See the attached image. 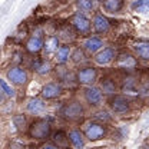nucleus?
<instances>
[{
    "instance_id": "1",
    "label": "nucleus",
    "mask_w": 149,
    "mask_h": 149,
    "mask_svg": "<svg viewBox=\"0 0 149 149\" xmlns=\"http://www.w3.org/2000/svg\"><path fill=\"white\" fill-rule=\"evenodd\" d=\"M27 133L32 139L43 142L50 139V133H52V125L47 119L43 118H36L32 123L27 125Z\"/></svg>"
},
{
    "instance_id": "2",
    "label": "nucleus",
    "mask_w": 149,
    "mask_h": 149,
    "mask_svg": "<svg viewBox=\"0 0 149 149\" xmlns=\"http://www.w3.org/2000/svg\"><path fill=\"white\" fill-rule=\"evenodd\" d=\"M82 132H83V136L86 141L96 142V141H102L108 136V126L97 120H89L85 123V128Z\"/></svg>"
},
{
    "instance_id": "3",
    "label": "nucleus",
    "mask_w": 149,
    "mask_h": 149,
    "mask_svg": "<svg viewBox=\"0 0 149 149\" xmlns=\"http://www.w3.org/2000/svg\"><path fill=\"white\" fill-rule=\"evenodd\" d=\"M59 113L68 122H79L85 116V108L79 100H69L62 106Z\"/></svg>"
},
{
    "instance_id": "4",
    "label": "nucleus",
    "mask_w": 149,
    "mask_h": 149,
    "mask_svg": "<svg viewBox=\"0 0 149 149\" xmlns=\"http://www.w3.org/2000/svg\"><path fill=\"white\" fill-rule=\"evenodd\" d=\"M109 108L113 113L116 115H128L132 111V103H130V99L126 97L125 95H111L109 97Z\"/></svg>"
},
{
    "instance_id": "5",
    "label": "nucleus",
    "mask_w": 149,
    "mask_h": 149,
    "mask_svg": "<svg viewBox=\"0 0 149 149\" xmlns=\"http://www.w3.org/2000/svg\"><path fill=\"white\" fill-rule=\"evenodd\" d=\"M97 77H99V72L93 66H83V68L77 69V72H76V82L82 86L95 85Z\"/></svg>"
},
{
    "instance_id": "6",
    "label": "nucleus",
    "mask_w": 149,
    "mask_h": 149,
    "mask_svg": "<svg viewBox=\"0 0 149 149\" xmlns=\"http://www.w3.org/2000/svg\"><path fill=\"white\" fill-rule=\"evenodd\" d=\"M70 26L79 35H89L91 30H92V22L86 17L82 12L74 13L73 16L70 17Z\"/></svg>"
},
{
    "instance_id": "7",
    "label": "nucleus",
    "mask_w": 149,
    "mask_h": 149,
    "mask_svg": "<svg viewBox=\"0 0 149 149\" xmlns=\"http://www.w3.org/2000/svg\"><path fill=\"white\" fill-rule=\"evenodd\" d=\"M83 97H85V102L92 108H99L103 103V93L100 92L99 86H95V85L85 86Z\"/></svg>"
},
{
    "instance_id": "8",
    "label": "nucleus",
    "mask_w": 149,
    "mask_h": 149,
    "mask_svg": "<svg viewBox=\"0 0 149 149\" xmlns=\"http://www.w3.org/2000/svg\"><path fill=\"white\" fill-rule=\"evenodd\" d=\"M7 80L15 85V86H24L29 80V73L22 66H12L9 70H7Z\"/></svg>"
},
{
    "instance_id": "9",
    "label": "nucleus",
    "mask_w": 149,
    "mask_h": 149,
    "mask_svg": "<svg viewBox=\"0 0 149 149\" xmlns=\"http://www.w3.org/2000/svg\"><path fill=\"white\" fill-rule=\"evenodd\" d=\"M118 66V69L120 70H125V72H132L138 68V57L135 55H130V53H120V55H116L115 60H113Z\"/></svg>"
},
{
    "instance_id": "10",
    "label": "nucleus",
    "mask_w": 149,
    "mask_h": 149,
    "mask_svg": "<svg viewBox=\"0 0 149 149\" xmlns=\"http://www.w3.org/2000/svg\"><path fill=\"white\" fill-rule=\"evenodd\" d=\"M116 55H118V52L115 50V47H111V46L102 47L100 50H97L93 55V62L97 66H108L115 60Z\"/></svg>"
},
{
    "instance_id": "11",
    "label": "nucleus",
    "mask_w": 149,
    "mask_h": 149,
    "mask_svg": "<svg viewBox=\"0 0 149 149\" xmlns=\"http://www.w3.org/2000/svg\"><path fill=\"white\" fill-rule=\"evenodd\" d=\"M92 27L96 35H108L112 27V22L109 17H106L103 13L96 12L92 20Z\"/></svg>"
},
{
    "instance_id": "12",
    "label": "nucleus",
    "mask_w": 149,
    "mask_h": 149,
    "mask_svg": "<svg viewBox=\"0 0 149 149\" xmlns=\"http://www.w3.org/2000/svg\"><path fill=\"white\" fill-rule=\"evenodd\" d=\"M62 95H63V86L59 82H49L40 91V97H43L45 100H55Z\"/></svg>"
},
{
    "instance_id": "13",
    "label": "nucleus",
    "mask_w": 149,
    "mask_h": 149,
    "mask_svg": "<svg viewBox=\"0 0 149 149\" xmlns=\"http://www.w3.org/2000/svg\"><path fill=\"white\" fill-rule=\"evenodd\" d=\"M46 100L43 97H32L27 100L26 103V112L33 115V116H39L42 113L46 112Z\"/></svg>"
},
{
    "instance_id": "14",
    "label": "nucleus",
    "mask_w": 149,
    "mask_h": 149,
    "mask_svg": "<svg viewBox=\"0 0 149 149\" xmlns=\"http://www.w3.org/2000/svg\"><path fill=\"white\" fill-rule=\"evenodd\" d=\"M43 43H45V39L42 36V33L40 32L35 33V35H32V36L27 39V42H26V50L29 53H33V55L40 53L43 50Z\"/></svg>"
},
{
    "instance_id": "15",
    "label": "nucleus",
    "mask_w": 149,
    "mask_h": 149,
    "mask_svg": "<svg viewBox=\"0 0 149 149\" xmlns=\"http://www.w3.org/2000/svg\"><path fill=\"white\" fill-rule=\"evenodd\" d=\"M68 143L70 146H73L76 149L85 148L86 145V139L83 136V132L79 129V128H73L68 132Z\"/></svg>"
},
{
    "instance_id": "16",
    "label": "nucleus",
    "mask_w": 149,
    "mask_h": 149,
    "mask_svg": "<svg viewBox=\"0 0 149 149\" xmlns=\"http://www.w3.org/2000/svg\"><path fill=\"white\" fill-rule=\"evenodd\" d=\"M105 46L103 43V39L99 36H89L85 39L83 42V49L86 50V53L89 55H95L97 50H100L102 47Z\"/></svg>"
},
{
    "instance_id": "17",
    "label": "nucleus",
    "mask_w": 149,
    "mask_h": 149,
    "mask_svg": "<svg viewBox=\"0 0 149 149\" xmlns=\"http://www.w3.org/2000/svg\"><path fill=\"white\" fill-rule=\"evenodd\" d=\"M132 50L135 56L141 60H149V42L146 39H142V40H138L132 45Z\"/></svg>"
},
{
    "instance_id": "18",
    "label": "nucleus",
    "mask_w": 149,
    "mask_h": 149,
    "mask_svg": "<svg viewBox=\"0 0 149 149\" xmlns=\"http://www.w3.org/2000/svg\"><path fill=\"white\" fill-rule=\"evenodd\" d=\"M70 52H72V47L70 45L65 43V45H59V47L55 50V60L57 65L63 66L69 62L70 59Z\"/></svg>"
},
{
    "instance_id": "19",
    "label": "nucleus",
    "mask_w": 149,
    "mask_h": 149,
    "mask_svg": "<svg viewBox=\"0 0 149 149\" xmlns=\"http://www.w3.org/2000/svg\"><path fill=\"white\" fill-rule=\"evenodd\" d=\"M125 6V0H102V7L108 15H118Z\"/></svg>"
},
{
    "instance_id": "20",
    "label": "nucleus",
    "mask_w": 149,
    "mask_h": 149,
    "mask_svg": "<svg viewBox=\"0 0 149 149\" xmlns=\"http://www.w3.org/2000/svg\"><path fill=\"white\" fill-rule=\"evenodd\" d=\"M33 70L39 76H47V74L52 73L53 68H52V63L49 60H45V59L37 57L36 60L33 62Z\"/></svg>"
},
{
    "instance_id": "21",
    "label": "nucleus",
    "mask_w": 149,
    "mask_h": 149,
    "mask_svg": "<svg viewBox=\"0 0 149 149\" xmlns=\"http://www.w3.org/2000/svg\"><path fill=\"white\" fill-rule=\"evenodd\" d=\"M99 89H100V92L103 93V95H109V96H111V95H115V93L118 92L116 82H115L112 77H105V79H102Z\"/></svg>"
},
{
    "instance_id": "22",
    "label": "nucleus",
    "mask_w": 149,
    "mask_h": 149,
    "mask_svg": "<svg viewBox=\"0 0 149 149\" xmlns=\"http://www.w3.org/2000/svg\"><path fill=\"white\" fill-rule=\"evenodd\" d=\"M70 60L74 65H83L88 62V53L83 47H76L74 50L70 52Z\"/></svg>"
},
{
    "instance_id": "23",
    "label": "nucleus",
    "mask_w": 149,
    "mask_h": 149,
    "mask_svg": "<svg viewBox=\"0 0 149 149\" xmlns=\"http://www.w3.org/2000/svg\"><path fill=\"white\" fill-rule=\"evenodd\" d=\"M76 7L82 13H92L96 9V0H76Z\"/></svg>"
},
{
    "instance_id": "24",
    "label": "nucleus",
    "mask_w": 149,
    "mask_h": 149,
    "mask_svg": "<svg viewBox=\"0 0 149 149\" xmlns=\"http://www.w3.org/2000/svg\"><path fill=\"white\" fill-rule=\"evenodd\" d=\"M93 120H97V122H100V123L109 125V123L113 122V116H112L108 111L100 109V111H97V112H95V113H93Z\"/></svg>"
},
{
    "instance_id": "25",
    "label": "nucleus",
    "mask_w": 149,
    "mask_h": 149,
    "mask_svg": "<svg viewBox=\"0 0 149 149\" xmlns=\"http://www.w3.org/2000/svg\"><path fill=\"white\" fill-rule=\"evenodd\" d=\"M59 45H60V39L57 36H50L49 40H46V42L43 43V50H45L47 55L55 53V50L59 47Z\"/></svg>"
},
{
    "instance_id": "26",
    "label": "nucleus",
    "mask_w": 149,
    "mask_h": 149,
    "mask_svg": "<svg viewBox=\"0 0 149 149\" xmlns=\"http://www.w3.org/2000/svg\"><path fill=\"white\" fill-rule=\"evenodd\" d=\"M50 139L57 146H66L68 145V133L65 130H56L53 133H50Z\"/></svg>"
},
{
    "instance_id": "27",
    "label": "nucleus",
    "mask_w": 149,
    "mask_h": 149,
    "mask_svg": "<svg viewBox=\"0 0 149 149\" xmlns=\"http://www.w3.org/2000/svg\"><path fill=\"white\" fill-rule=\"evenodd\" d=\"M13 125L16 126V129H17L19 132L27 130V119H26V115L16 113V115L13 116Z\"/></svg>"
},
{
    "instance_id": "28",
    "label": "nucleus",
    "mask_w": 149,
    "mask_h": 149,
    "mask_svg": "<svg viewBox=\"0 0 149 149\" xmlns=\"http://www.w3.org/2000/svg\"><path fill=\"white\" fill-rule=\"evenodd\" d=\"M74 32L73 27L72 26H63V27H60V30H59V39H65L66 42L68 40H73L74 39Z\"/></svg>"
},
{
    "instance_id": "29",
    "label": "nucleus",
    "mask_w": 149,
    "mask_h": 149,
    "mask_svg": "<svg viewBox=\"0 0 149 149\" xmlns=\"http://www.w3.org/2000/svg\"><path fill=\"white\" fill-rule=\"evenodd\" d=\"M0 89H1V92L4 93V96L6 97H15L16 96V91L12 88V85L7 82V80H4V79H0Z\"/></svg>"
},
{
    "instance_id": "30",
    "label": "nucleus",
    "mask_w": 149,
    "mask_h": 149,
    "mask_svg": "<svg viewBox=\"0 0 149 149\" xmlns=\"http://www.w3.org/2000/svg\"><path fill=\"white\" fill-rule=\"evenodd\" d=\"M136 88H138V82L132 77V76H128L123 79V83H122V89L125 92H136Z\"/></svg>"
},
{
    "instance_id": "31",
    "label": "nucleus",
    "mask_w": 149,
    "mask_h": 149,
    "mask_svg": "<svg viewBox=\"0 0 149 149\" xmlns=\"http://www.w3.org/2000/svg\"><path fill=\"white\" fill-rule=\"evenodd\" d=\"M132 9H135L139 13H146L148 10V0H138L132 4Z\"/></svg>"
},
{
    "instance_id": "32",
    "label": "nucleus",
    "mask_w": 149,
    "mask_h": 149,
    "mask_svg": "<svg viewBox=\"0 0 149 149\" xmlns=\"http://www.w3.org/2000/svg\"><path fill=\"white\" fill-rule=\"evenodd\" d=\"M115 132H116V135H118V138H119V139H125V138L128 136L129 128H128V126H125V125H122V126H119Z\"/></svg>"
},
{
    "instance_id": "33",
    "label": "nucleus",
    "mask_w": 149,
    "mask_h": 149,
    "mask_svg": "<svg viewBox=\"0 0 149 149\" xmlns=\"http://www.w3.org/2000/svg\"><path fill=\"white\" fill-rule=\"evenodd\" d=\"M40 146H42V148H45V149L46 148H49V149H57L59 148L53 141H43V143H42Z\"/></svg>"
},
{
    "instance_id": "34",
    "label": "nucleus",
    "mask_w": 149,
    "mask_h": 149,
    "mask_svg": "<svg viewBox=\"0 0 149 149\" xmlns=\"http://www.w3.org/2000/svg\"><path fill=\"white\" fill-rule=\"evenodd\" d=\"M4 97H6V96H4V93L1 92V89H0V103H1V102L4 100Z\"/></svg>"
},
{
    "instance_id": "35",
    "label": "nucleus",
    "mask_w": 149,
    "mask_h": 149,
    "mask_svg": "<svg viewBox=\"0 0 149 149\" xmlns=\"http://www.w3.org/2000/svg\"><path fill=\"white\" fill-rule=\"evenodd\" d=\"M96 1H97V0H96Z\"/></svg>"
}]
</instances>
